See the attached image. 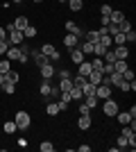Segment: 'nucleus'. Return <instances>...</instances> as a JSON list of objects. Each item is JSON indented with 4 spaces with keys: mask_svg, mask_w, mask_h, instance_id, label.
Returning a JSON list of instances; mask_svg holds the SVG:
<instances>
[{
    "mask_svg": "<svg viewBox=\"0 0 136 152\" xmlns=\"http://www.w3.org/2000/svg\"><path fill=\"white\" fill-rule=\"evenodd\" d=\"M14 123H16V127H18V129H27V127L32 125V118H30V114H27V111H18V114L14 116Z\"/></svg>",
    "mask_w": 136,
    "mask_h": 152,
    "instance_id": "obj_1",
    "label": "nucleus"
},
{
    "mask_svg": "<svg viewBox=\"0 0 136 152\" xmlns=\"http://www.w3.org/2000/svg\"><path fill=\"white\" fill-rule=\"evenodd\" d=\"M7 43L9 45H20L23 43V32L20 30H9L7 32Z\"/></svg>",
    "mask_w": 136,
    "mask_h": 152,
    "instance_id": "obj_2",
    "label": "nucleus"
},
{
    "mask_svg": "<svg viewBox=\"0 0 136 152\" xmlns=\"http://www.w3.org/2000/svg\"><path fill=\"white\" fill-rule=\"evenodd\" d=\"M111 89H113V86H109V84H97V86H95V98H97V100H107V98H111Z\"/></svg>",
    "mask_w": 136,
    "mask_h": 152,
    "instance_id": "obj_3",
    "label": "nucleus"
},
{
    "mask_svg": "<svg viewBox=\"0 0 136 152\" xmlns=\"http://www.w3.org/2000/svg\"><path fill=\"white\" fill-rule=\"evenodd\" d=\"M102 111H104V116H116V114H118V102L111 100V98H107V100H104Z\"/></svg>",
    "mask_w": 136,
    "mask_h": 152,
    "instance_id": "obj_4",
    "label": "nucleus"
},
{
    "mask_svg": "<svg viewBox=\"0 0 136 152\" xmlns=\"http://www.w3.org/2000/svg\"><path fill=\"white\" fill-rule=\"evenodd\" d=\"M77 34H71V32H68V34H66L64 37V45L66 48H77Z\"/></svg>",
    "mask_w": 136,
    "mask_h": 152,
    "instance_id": "obj_5",
    "label": "nucleus"
},
{
    "mask_svg": "<svg viewBox=\"0 0 136 152\" xmlns=\"http://www.w3.org/2000/svg\"><path fill=\"white\" fill-rule=\"evenodd\" d=\"M5 55H7V59H9V61H14V59H20V55H23V52L18 50V45H9V50H7Z\"/></svg>",
    "mask_w": 136,
    "mask_h": 152,
    "instance_id": "obj_6",
    "label": "nucleus"
},
{
    "mask_svg": "<svg viewBox=\"0 0 136 152\" xmlns=\"http://www.w3.org/2000/svg\"><path fill=\"white\" fill-rule=\"evenodd\" d=\"M84 57H86V55L79 50V48H71V59L75 64H82V61H84Z\"/></svg>",
    "mask_w": 136,
    "mask_h": 152,
    "instance_id": "obj_7",
    "label": "nucleus"
},
{
    "mask_svg": "<svg viewBox=\"0 0 136 152\" xmlns=\"http://www.w3.org/2000/svg\"><path fill=\"white\" fill-rule=\"evenodd\" d=\"M113 55H116V59H127L129 57V50H127V45H116Z\"/></svg>",
    "mask_w": 136,
    "mask_h": 152,
    "instance_id": "obj_8",
    "label": "nucleus"
},
{
    "mask_svg": "<svg viewBox=\"0 0 136 152\" xmlns=\"http://www.w3.org/2000/svg\"><path fill=\"white\" fill-rule=\"evenodd\" d=\"M77 66H79V73H77V75H84V77H89V73H91V70H93V66H91V61H86V59H84V61H82V64H77Z\"/></svg>",
    "mask_w": 136,
    "mask_h": 152,
    "instance_id": "obj_9",
    "label": "nucleus"
},
{
    "mask_svg": "<svg viewBox=\"0 0 136 152\" xmlns=\"http://www.w3.org/2000/svg\"><path fill=\"white\" fill-rule=\"evenodd\" d=\"M27 25H30V18H25V16H18V18L14 20V27H16V30H20V32L25 30Z\"/></svg>",
    "mask_w": 136,
    "mask_h": 152,
    "instance_id": "obj_10",
    "label": "nucleus"
},
{
    "mask_svg": "<svg viewBox=\"0 0 136 152\" xmlns=\"http://www.w3.org/2000/svg\"><path fill=\"white\" fill-rule=\"evenodd\" d=\"M41 75L45 77V80H50L52 75H55V68H52V64L48 61V64H43V66H41Z\"/></svg>",
    "mask_w": 136,
    "mask_h": 152,
    "instance_id": "obj_11",
    "label": "nucleus"
},
{
    "mask_svg": "<svg viewBox=\"0 0 136 152\" xmlns=\"http://www.w3.org/2000/svg\"><path fill=\"white\" fill-rule=\"evenodd\" d=\"M116 118H118V123H120V125H127V123H132V121H134V118L129 116V111H123V114L118 111V114H116Z\"/></svg>",
    "mask_w": 136,
    "mask_h": 152,
    "instance_id": "obj_12",
    "label": "nucleus"
},
{
    "mask_svg": "<svg viewBox=\"0 0 136 152\" xmlns=\"http://www.w3.org/2000/svg\"><path fill=\"white\" fill-rule=\"evenodd\" d=\"M0 89L5 91V93H7V95H12V93H14V91H16V84H14V82H7V80H5V82L0 84Z\"/></svg>",
    "mask_w": 136,
    "mask_h": 152,
    "instance_id": "obj_13",
    "label": "nucleus"
},
{
    "mask_svg": "<svg viewBox=\"0 0 136 152\" xmlns=\"http://www.w3.org/2000/svg\"><path fill=\"white\" fill-rule=\"evenodd\" d=\"M77 127H79V129H89V127H91V116H79Z\"/></svg>",
    "mask_w": 136,
    "mask_h": 152,
    "instance_id": "obj_14",
    "label": "nucleus"
},
{
    "mask_svg": "<svg viewBox=\"0 0 136 152\" xmlns=\"http://www.w3.org/2000/svg\"><path fill=\"white\" fill-rule=\"evenodd\" d=\"M111 37H113L111 41H113L116 45H125L127 43V41H125V32H116V34H111Z\"/></svg>",
    "mask_w": 136,
    "mask_h": 152,
    "instance_id": "obj_15",
    "label": "nucleus"
},
{
    "mask_svg": "<svg viewBox=\"0 0 136 152\" xmlns=\"http://www.w3.org/2000/svg\"><path fill=\"white\" fill-rule=\"evenodd\" d=\"M104 52H107V48H104L100 41H97V43H93V55H95V57H104Z\"/></svg>",
    "mask_w": 136,
    "mask_h": 152,
    "instance_id": "obj_16",
    "label": "nucleus"
},
{
    "mask_svg": "<svg viewBox=\"0 0 136 152\" xmlns=\"http://www.w3.org/2000/svg\"><path fill=\"white\" fill-rule=\"evenodd\" d=\"M34 61H36V66H39V68H41V66H43V64H48V57H45V55H43V52H34Z\"/></svg>",
    "mask_w": 136,
    "mask_h": 152,
    "instance_id": "obj_17",
    "label": "nucleus"
},
{
    "mask_svg": "<svg viewBox=\"0 0 136 152\" xmlns=\"http://www.w3.org/2000/svg\"><path fill=\"white\" fill-rule=\"evenodd\" d=\"M120 20H125V14L123 12H111V16H109V23H120Z\"/></svg>",
    "mask_w": 136,
    "mask_h": 152,
    "instance_id": "obj_18",
    "label": "nucleus"
},
{
    "mask_svg": "<svg viewBox=\"0 0 136 152\" xmlns=\"http://www.w3.org/2000/svg\"><path fill=\"white\" fill-rule=\"evenodd\" d=\"M5 80H7V82H14V84H16V82L20 80V75H18V73H14V70L9 68V70L5 73Z\"/></svg>",
    "mask_w": 136,
    "mask_h": 152,
    "instance_id": "obj_19",
    "label": "nucleus"
},
{
    "mask_svg": "<svg viewBox=\"0 0 136 152\" xmlns=\"http://www.w3.org/2000/svg\"><path fill=\"white\" fill-rule=\"evenodd\" d=\"M71 98L73 100H82V98H84V91L79 89V86H73L71 89Z\"/></svg>",
    "mask_w": 136,
    "mask_h": 152,
    "instance_id": "obj_20",
    "label": "nucleus"
},
{
    "mask_svg": "<svg viewBox=\"0 0 136 152\" xmlns=\"http://www.w3.org/2000/svg\"><path fill=\"white\" fill-rule=\"evenodd\" d=\"M71 89H73V80H71V77L59 82V91H71Z\"/></svg>",
    "mask_w": 136,
    "mask_h": 152,
    "instance_id": "obj_21",
    "label": "nucleus"
},
{
    "mask_svg": "<svg viewBox=\"0 0 136 152\" xmlns=\"http://www.w3.org/2000/svg\"><path fill=\"white\" fill-rule=\"evenodd\" d=\"M82 91H84V95H95V86H93L89 80H86V84L82 86Z\"/></svg>",
    "mask_w": 136,
    "mask_h": 152,
    "instance_id": "obj_22",
    "label": "nucleus"
},
{
    "mask_svg": "<svg viewBox=\"0 0 136 152\" xmlns=\"http://www.w3.org/2000/svg\"><path fill=\"white\" fill-rule=\"evenodd\" d=\"M71 80H73V86H79V89H82V86H84V84H86V77H84V75L71 77Z\"/></svg>",
    "mask_w": 136,
    "mask_h": 152,
    "instance_id": "obj_23",
    "label": "nucleus"
},
{
    "mask_svg": "<svg viewBox=\"0 0 136 152\" xmlns=\"http://www.w3.org/2000/svg\"><path fill=\"white\" fill-rule=\"evenodd\" d=\"M84 39H86V41H91V43H97V41H100V34H97L95 30H91V32L86 34Z\"/></svg>",
    "mask_w": 136,
    "mask_h": 152,
    "instance_id": "obj_24",
    "label": "nucleus"
},
{
    "mask_svg": "<svg viewBox=\"0 0 136 152\" xmlns=\"http://www.w3.org/2000/svg\"><path fill=\"white\" fill-rule=\"evenodd\" d=\"M66 30L71 32V34H77V37H79V27H77V23H73V20H68V23H66Z\"/></svg>",
    "mask_w": 136,
    "mask_h": 152,
    "instance_id": "obj_25",
    "label": "nucleus"
},
{
    "mask_svg": "<svg viewBox=\"0 0 136 152\" xmlns=\"http://www.w3.org/2000/svg\"><path fill=\"white\" fill-rule=\"evenodd\" d=\"M79 50L84 52V55H93V43H91V41H84V43H82V48H79Z\"/></svg>",
    "mask_w": 136,
    "mask_h": 152,
    "instance_id": "obj_26",
    "label": "nucleus"
},
{
    "mask_svg": "<svg viewBox=\"0 0 136 152\" xmlns=\"http://www.w3.org/2000/svg\"><path fill=\"white\" fill-rule=\"evenodd\" d=\"M91 66H93V70H102V66H104V59H102V57H95L93 61H91Z\"/></svg>",
    "mask_w": 136,
    "mask_h": 152,
    "instance_id": "obj_27",
    "label": "nucleus"
},
{
    "mask_svg": "<svg viewBox=\"0 0 136 152\" xmlns=\"http://www.w3.org/2000/svg\"><path fill=\"white\" fill-rule=\"evenodd\" d=\"M68 5H71L73 12H79V9L84 7V2H82V0H68Z\"/></svg>",
    "mask_w": 136,
    "mask_h": 152,
    "instance_id": "obj_28",
    "label": "nucleus"
},
{
    "mask_svg": "<svg viewBox=\"0 0 136 152\" xmlns=\"http://www.w3.org/2000/svg\"><path fill=\"white\" fill-rule=\"evenodd\" d=\"M23 37H27V39H32V37H36V27H32V25H27L25 30H23Z\"/></svg>",
    "mask_w": 136,
    "mask_h": 152,
    "instance_id": "obj_29",
    "label": "nucleus"
},
{
    "mask_svg": "<svg viewBox=\"0 0 136 152\" xmlns=\"http://www.w3.org/2000/svg\"><path fill=\"white\" fill-rule=\"evenodd\" d=\"M129 30H132V25H129V20H127V18L118 23V32H129Z\"/></svg>",
    "mask_w": 136,
    "mask_h": 152,
    "instance_id": "obj_30",
    "label": "nucleus"
},
{
    "mask_svg": "<svg viewBox=\"0 0 136 152\" xmlns=\"http://www.w3.org/2000/svg\"><path fill=\"white\" fill-rule=\"evenodd\" d=\"M16 129H18V127H16V123H14V121H7V123H5V132H7V134H14Z\"/></svg>",
    "mask_w": 136,
    "mask_h": 152,
    "instance_id": "obj_31",
    "label": "nucleus"
},
{
    "mask_svg": "<svg viewBox=\"0 0 136 152\" xmlns=\"http://www.w3.org/2000/svg\"><path fill=\"white\" fill-rule=\"evenodd\" d=\"M100 43H102L104 48L109 50V48H111V43H113V41H111V37H109V34H104V37H100Z\"/></svg>",
    "mask_w": 136,
    "mask_h": 152,
    "instance_id": "obj_32",
    "label": "nucleus"
},
{
    "mask_svg": "<svg viewBox=\"0 0 136 152\" xmlns=\"http://www.w3.org/2000/svg\"><path fill=\"white\" fill-rule=\"evenodd\" d=\"M39 148H41V152H52V150H55V145H52L50 141H43Z\"/></svg>",
    "mask_w": 136,
    "mask_h": 152,
    "instance_id": "obj_33",
    "label": "nucleus"
},
{
    "mask_svg": "<svg viewBox=\"0 0 136 152\" xmlns=\"http://www.w3.org/2000/svg\"><path fill=\"white\" fill-rule=\"evenodd\" d=\"M120 75H123V80H125V82H132V80H134V70H132V68H127L125 73H120Z\"/></svg>",
    "mask_w": 136,
    "mask_h": 152,
    "instance_id": "obj_34",
    "label": "nucleus"
},
{
    "mask_svg": "<svg viewBox=\"0 0 136 152\" xmlns=\"http://www.w3.org/2000/svg\"><path fill=\"white\" fill-rule=\"evenodd\" d=\"M125 41H127V43H134V41H136V32L134 30L125 32Z\"/></svg>",
    "mask_w": 136,
    "mask_h": 152,
    "instance_id": "obj_35",
    "label": "nucleus"
},
{
    "mask_svg": "<svg viewBox=\"0 0 136 152\" xmlns=\"http://www.w3.org/2000/svg\"><path fill=\"white\" fill-rule=\"evenodd\" d=\"M84 98H86L84 102H86V104H89L91 109H93V107H95V104H97V98H95V95H84Z\"/></svg>",
    "mask_w": 136,
    "mask_h": 152,
    "instance_id": "obj_36",
    "label": "nucleus"
},
{
    "mask_svg": "<svg viewBox=\"0 0 136 152\" xmlns=\"http://www.w3.org/2000/svg\"><path fill=\"white\" fill-rule=\"evenodd\" d=\"M50 91H52V86H50L48 82L41 84V95H43V98H48V95H50Z\"/></svg>",
    "mask_w": 136,
    "mask_h": 152,
    "instance_id": "obj_37",
    "label": "nucleus"
},
{
    "mask_svg": "<svg viewBox=\"0 0 136 152\" xmlns=\"http://www.w3.org/2000/svg\"><path fill=\"white\" fill-rule=\"evenodd\" d=\"M79 116H91V107L86 104V102H84V104H79Z\"/></svg>",
    "mask_w": 136,
    "mask_h": 152,
    "instance_id": "obj_38",
    "label": "nucleus"
},
{
    "mask_svg": "<svg viewBox=\"0 0 136 152\" xmlns=\"http://www.w3.org/2000/svg\"><path fill=\"white\" fill-rule=\"evenodd\" d=\"M48 114H50V116H57V114H59V107H57V102L48 104Z\"/></svg>",
    "mask_w": 136,
    "mask_h": 152,
    "instance_id": "obj_39",
    "label": "nucleus"
},
{
    "mask_svg": "<svg viewBox=\"0 0 136 152\" xmlns=\"http://www.w3.org/2000/svg\"><path fill=\"white\" fill-rule=\"evenodd\" d=\"M113 73V64H104L102 66V75H111Z\"/></svg>",
    "mask_w": 136,
    "mask_h": 152,
    "instance_id": "obj_40",
    "label": "nucleus"
},
{
    "mask_svg": "<svg viewBox=\"0 0 136 152\" xmlns=\"http://www.w3.org/2000/svg\"><path fill=\"white\" fill-rule=\"evenodd\" d=\"M7 70H9V59H2V61H0V73H7Z\"/></svg>",
    "mask_w": 136,
    "mask_h": 152,
    "instance_id": "obj_41",
    "label": "nucleus"
},
{
    "mask_svg": "<svg viewBox=\"0 0 136 152\" xmlns=\"http://www.w3.org/2000/svg\"><path fill=\"white\" fill-rule=\"evenodd\" d=\"M111 12H113V9H111L109 5H102V7H100V14H102V16H111Z\"/></svg>",
    "mask_w": 136,
    "mask_h": 152,
    "instance_id": "obj_42",
    "label": "nucleus"
},
{
    "mask_svg": "<svg viewBox=\"0 0 136 152\" xmlns=\"http://www.w3.org/2000/svg\"><path fill=\"white\" fill-rule=\"evenodd\" d=\"M7 50H9V43H7V41H0V55H2V57H5Z\"/></svg>",
    "mask_w": 136,
    "mask_h": 152,
    "instance_id": "obj_43",
    "label": "nucleus"
},
{
    "mask_svg": "<svg viewBox=\"0 0 136 152\" xmlns=\"http://www.w3.org/2000/svg\"><path fill=\"white\" fill-rule=\"evenodd\" d=\"M118 89H120V91H129V82H125V80H123V82L118 84Z\"/></svg>",
    "mask_w": 136,
    "mask_h": 152,
    "instance_id": "obj_44",
    "label": "nucleus"
},
{
    "mask_svg": "<svg viewBox=\"0 0 136 152\" xmlns=\"http://www.w3.org/2000/svg\"><path fill=\"white\" fill-rule=\"evenodd\" d=\"M116 143H118V148H127V139H125V136H120Z\"/></svg>",
    "mask_w": 136,
    "mask_h": 152,
    "instance_id": "obj_45",
    "label": "nucleus"
},
{
    "mask_svg": "<svg viewBox=\"0 0 136 152\" xmlns=\"http://www.w3.org/2000/svg\"><path fill=\"white\" fill-rule=\"evenodd\" d=\"M59 77H61V80H68V77H71V70H61V73H59Z\"/></svg>",
    "mask_w": 136,
    "mask_h": 152,
    "instance_id": "obj_46",
    "label": "nucleus"
},
{
    "mask_svg": "<svg viewBox=\"0 0 136 152\" xmlns=\"http://www.w3.org/2000/svg\"><path fill=\"white\" fill-rule=\"evenodd\" d=\"M57 107H59V111H66V109H68V102H57Z\"/></svg>",
    "mask_w": 136,
    "mask_h": 152,
    "instance_id": "obj_47",
    "label": "nucleus"
},
{
    "mask_svg": "<svg viewBox=\"0 0 136 152\" xmlns=\"http://www.w3.org/2000/svg\"><path fill=\"white\" fill-rule=\"evenodd\" d=\"M0 41H7V30L5 27H0Z\"/></svg>",
    "mask_w": 136,
    "mask_h": 152,
    "instance_id": "obj_48",
    "label": "nucleus"
},
{
    "mask_svg": "<svg viewBox=\"0 0 136 152\" xmlns=\"http://www.w3.org/2000/svg\"><path fill=\"white\" fill-rule=\"evenodd\" d=\"M16 145H18V148H23V150H25V148H27V141H25V139H18V143H16Z\"/></svg>",
    "mask_w": 136,
    "mask_h": 152,
    "instance_id": "obj_49",
    "label": "nucleus"
},
{
    "mask_svg": "<svg viewBox=\"0 0 136 152\" xmlns=\"http://www.w3.org/2000/svg\"><path fill=\"white\" fill-rule=\"evenodd\" d=\"M5 82V73H0V84Z\"/></svg>",
    "mask_w": 136,
    "mask_h": 152,
    "instance_id": "obj_50",
    "label": "nucleus"
},
{
    "mask_svg": "<svg viewBox=\"0 0 136 152\" xmlns=\"http://www.w3.org/2000/svg\"><path fill=\"white\" fill-rule=\"evenodd\" d=\"M12 2H23V0H12Z\"/></svg>",
    "mask_w": 136,
    "mask_h": 152,
    "instance_id": "obj_51",
    "label": "nucleus"
},
{
    "mask_svg": "<svg viewBox=\"0 0 136 152\" xmlns=\"http://www.w3.org/2000/svg\"><path fill=\"white\" fill-rule=\"evenodd\" d=\"M34 2H41V0H34Z\"/></svg>",
    "mask_w": 136,
    "mask_h": 152,
    "instance_id": "obj_52",
    "label": "nucleus"
}]
</instances>
